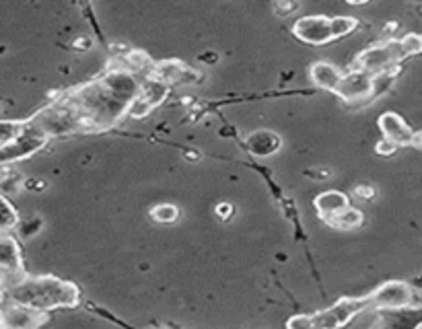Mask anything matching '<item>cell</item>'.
<instances>
[{
	"label": "cell",
	"instance_id": "cb8c5ba5",
	"mask_svg": "<svg viewBox=\"0 0 422 329\" xmlns=\"http://www.w3.org/2000/svg\"><path fill=\"white\" fill-rule=\"evenodd\" d=\"M272 8H274L277 14L288 17L290 12H297V10H299V4H297V2H274Z\"/></svg>",
	"mask_w": 422,
	"mask_h": 329
},
{
	"label": "cell",
	"instance_id": "277c9868",
	"mask_svg": "<svg viewBox=\"0 0 422 329\" xmlns=\"http://www.w3.org/2000/svg\"><path fill=\"white\" fill-rule=\"evenodd\" d=\"M50 321V313L19 305L10 299H2L0 326L2 329H39Z\"/></svg>",
	"mask_w": 422,
	"mask_h": 329
},
{
	"label": "cell",
	"instance_id": "8fae6325",
	"mask_svg": "<svg viewBox=\"0 0 422 329\" xmlns=\"http://www.w3.org/2000/svg\"><path fill=\"white\" fill-rule=\"evenodd\" d=\"M309 76H311L315 87H319L323 91H330V93H336L342 78H344V72L338 66L330 64V62H315V64H311Z\"/></svg>",
	"mask_w": 422,
	"mask_h": 329
},
{
	"label": "cell",
	"instance_id": "5bb4252c",
	"mask_svg": "<svg viewBox=\"0 0 422 329\" xmlns=\"http://www.w3.org/2000/svg\"><path fill=\"white\" fill-rule=\"evenodd\" d=\"M381 309H375L373 305L363 309L361 313H356L344 328L340 329H379L381 323Z\"/></svg>",
	"mask_w": 422,
	"mask_h": 329
},
{
	"label": "cell",
	"instance_id": "d4e9b609",
	"mask_svg": "<svg viewBox=\"0 0 422 329\" xmlns=\"http://www.w3.org/2000/svg\"><path fill=\"white\" fill-rule=\"evenodd\" d=\"M354 193H356L361 200H363V198H365V200H373V198H375V187H373V185H356V187H354Z\"/></svg>",
	"mask_w": 422,
	"mask_h": 329
},
{
	"label": "cell",
	"instance_id": "ac0fdd59",
	"mask_svg": "<svg viewBox=\"0 0 422 329\" xmlns=\"http://www.w3.org/2000/svg\"><path fill=\"white\" fill-rule=\"evenodd\" d=\"M150 216L157 222H165V224L167 222H175L179 218V208L173 206V204H159V206H154L150 210Z\"/></svg>",
	"mask_w": 422,
	"mask_h": 329
},
{
	"label": "cell",
	"instance_id": "5b68a950",
	"mask_svg": "<svg viewBox=\"0 0 422 329\" xmlns=\"http://www.w3.org/2000/svg\"><path fill=\"white\" fill-rule=\"evenodd\" d=\"M369 299H371V305H373L375 309L396 311V309H406V307H410V305H412V299H414V293H412L410 284L400 282V280H392V282L381 284L375 293H371Z\"/></svg>",
	"mask_w": 422,
	"mask_h": 329
},
{
	"label": "cell",
	"instance_id": "7a4b0ae2",
	"mask_svg": "<svg viewBox=\"0 0 422 329\" xmlns=\"http://www.w3.org/2000/svg\"><path fill=\"white\" fill-rule=\"evenodd\" d=\"M404 58H406V54H404L402 41L400 39H388L383 43H377L373 47L361 52L354 58V68L363 70V72H369L371 76H377V74H383V72L398 70L400 68L398 64Z\"/></svg>",
	"mask_w": 422,
	"mask_h": 329
},
{
	"label": "cell",
	"instance_id": "30bf717a",
	"mask_svg": "<svg viewBox=\"0 0 422 329\" xmlns=\"http://www.w3.org/2000/svg\"><path fill=\"white\" fill-rule=\"evenodd\" d=\"M150 74L167 85H194L200 81V74L190 68L188 64L179 62V60H167V62H159L154 64V68L150 70Z\"/></svg>",
	"mask_w": 422,
	"mask_h": 329
},
{
	"label": "cell",
	"instance_id": "44dd1931",
	"mask_svg": "<svg viewBox=\"0 0 422 329\" xmlns=\"http://www.w3.org/2000/svg\"><path fill=\"white\" fill-rule=\"evenodd\" d=\"M154 109V105L150 103V101H146L144 97H137L132 103H130V107H128V114L126 116H130V118H134V120H142V118H146L150 112Z\"/></svg>",
	"mask_w": 422,
	"mask_h": 329
},
{
	"label": "cell",
	"instance_id": "e0dca14e",
	"mask_svg": "<svg viewBox=\"0 0 422 329\" xmlns=\"http://www.w3.org/2000/svg\"><path fill=\"white\" fill-rule=\"evenodd\" d=\"M356 27H359V19H354V17H332V33H334V39L344 37V35H350Z\"/></svg>",
	"mask_w": 422,
	"mask_h": 329
},
{
	"label": "cell",
	"instance_id": "4fadbf2b",
	"mask_svg": "<svg viewBox=\"0 0 422 329\" xmlns=\"http://www.w3.org/2000/svg\"><path fill=\"white\" fill-rule=\"evenodd\" d=\"M281 136H277L270 130H256L245 138V147L250 153L258 155V157H268L274 155L281 149Z\"/></svg>",
	"mask_w": 422,
	"mask_h": 329
},
{
	"label": "cell",
	"instance_id": "9a60e30c",
	"mask_svg": "<svg viewBox=\"0 0 422 329\" xmlns=\"http://www.w3.org/2000/svg\"><path fill=\"white\" fill-rule=\"evenodd\" d=\"M363 220H365L363 212H359L354 208H346L344 212L325 220V224H330L332 229H338V231H354L363 224Z\"/></svg>",
	"mask_w": 422,
	"mask_h": 329
},
{
	"label": "cell",
	"instance_id": "2e32d148",
	"mask_svg": "<svg viewBox=\"0 0 422 329\" xmlns=\"http://www.w3.org/2000/svg\"><path fill=\"white\" fill-rule=\"evenodd\" d=\"M167 91H169V85L167 83H163V81H159V78H154L152 74L142 83V89H141V97H144L146 101H150L154 107L167 97Z\"/></svg>",
	"mask_w": 422,
	"mask_h": 329
},
{
	"label": "cell",
	"instance_id": "7402d4cb",
	"mask_svg": "<svg viewBox=\"0 0 422 329\" xmlns=\"http://www.w3.org/2000/svg\"><path fill=\"white\" fill-rule=\"evenodd\" d=\"M400 41H402V47H404L406 58H408V56L422 54V35L421 33H406V35H404Z\"/></svg>",
	"mask_w": 422,
	"mask_h": 329
},
{
	"label": "cell",
	"instance_id": "52a82bcc",
	"mask_svg": "<svg viewBox=\"0 0 422 329\" xmlns=\"http://www.w3.org/2000/svg\"><path fill=\"white\" fill-rule=\"evenodd\" d=\"M292 33L297 39L309 43V45H325L334 41L332 33V19L323 14H311V17H301L292 25Z\"/></svg>",
	"mask_w": 422,
	"mask_h": 329
},
{
	"label": "cell",
	"instance_id": "8992f818",
	"mask_svg": "<svg viewBox=\"0 0 422 329\" xmlns=\"http://www.w3.org/2000/svg\"><path fill=\"white\" fill-rule=\"evenodd\" d=\"M0 266H2V290H6L8 286L17 284L19 280H23L25 268H23V259H21V249L17 239L10 233H2L0 239Z\"/></svg>",
	"mask_w": 422,
	"mask_h": 329
},
{
	"label": "cell",
	"instance_id": "4316f807",
	"mask_svg": "<svg viewBox=\"0 0 422 329\" xmlns=\"http://www.w3.org/2000/svg\"><path fill=\"white\" fill-rule=\"evenodd\" d=\"M89 45H91V41H89L87 37H79V39L74 41V47H77V50H81V47H89Z\"/></svg>",
	"mask_w": 422,
	"mask_h": 329
},
{
	"label": "cell",
	"instance_id": "603a6c76",
	"mask_svg": "<svg viewBox=\"0 0 422 329\" xmlns=\"http://www.w3.org/2000/svg\"><path fill=\"white\" fill-rule=\"evenodd\" d=\"M288 329H313V321L311 315H294L286 321Z\"/></svg>",
	"mask_w": 422,
	"mask_h": 329
},
{
	"label": "cell",
	"instance_id": "d6986e66",
	"mask_svg": "<svg viewBox=\"0 0 422 329\" xmlns=\"http://www.w3.org/2000/svg\"><path fill=\"white\" fill-rule=\"evenodd\" d=\"M0 202H2V233H8L10 229H14V226L19 224V212H17V208L8 202L6 195H2Z\"/></svg>",
	"mask_w": 422,
	"mask_h": 329
},
{
	"label": "cell",
	"instance_id": "ffe728a7",
	"mask_svg": "<svg viewBox=\"0 0 422 329\" xmlns=\"http://www.w3.org/2000/svg\"><path fill=\"white\" fill-rule=\"evenodd\" d=\"M126 64L130 66V72L132 70H146V68H154L152 66V60L148 58V54L146 52H142V50H130L128 52V56H126Z\"/></svg>",
	"mask_w": 422,
	"mask_h": 329
},
{
	"label": "cell",
	"instance_id": "484cf974",
	"mask_svg": "<svg viewBox=\"0 0 422 329\" xmlns=\"http://www.w3.org/2000/svg\"><path fill=\"white\" fill-rule=\"evenodd\" d=\"M400 147H396L394 142H390V140H381V142H377V153L379 155H394L396 151H398Z\"/></svg>",
	"mask_w": 422,
	"mask_h": 329
},
{
	"label": "cell",
	"instance_id": "3957f363",
	"mask_svg": "<svg viewBox=\"0 0 422 329\" xmlns=\"http://www.w3.org/2000/svg\"><path fill=\"white\" fill-rule=\"evenodd\" d=\"M371 307V299H342L338 301L334 307L311 315L313 321V329H340L344 328L356 313H361L363 309Z\"/></svg>",
	"mask_w": 422,
	"mask_h": 329
},
{
	"label": "cell",
	"instance_id": "83f0119b",
	"mask_svg": "<svg viewBox=\"0 0 422 329\" xmlns=\"http://www.w3.org/2000/svg\"><path fill=\"white\" fill-rule=\"evenodd\" d=\"M416 147H421V149H422V132H419V134H416Z\"/></svg>",
	"mask_w": 422,
	"mask_h": 329
},
{
	"label": "cell",
	"instance_id": "6da1fadb",
	"mask_svg": "<svg viewBox=\"0 0 422 329\" xmlns=\"http://www.w3.org/2000/svg\"><path fill=\"white\" fill-rule=\"evenodd\" d=\"M2 293L19 305L46 313L54 309H74L81 305L79 286L56 276H25Z\"/></svg>",
	"mask_w": 422,
	"mask_h": 329
},
{
	"label": "cell",
	"instance_id": "7c38bea8",
	"mask_svg": "<svg viewBox=\"0 0 422 329\" xmlns=\"http://www.w3.org/2000/svg\"><path fill=\"white\" fill-rule=\"evenodd\" d=\"M313 206H315L319 218L325 222V220L334 218L336 214L344 212L346 208H350V202L342 191H323L313 200Z\"/></svg>",
	"mask_w": 422,
	"mask_h": 329
},
{
	"label": "cell",
	"instance_id": "9c48e42d",
	"mask_svg": "<svg viewBox=\"0 0 422 329\" xmlns=\"http://www.w3.org/2000/svg\"><path fill=\"white\" fill-rule=\"evenodd\" d=\"M377 126H379L383 138L394 142L396 147H412V145H416V132H412V128L402 120V116H398L394 112H385L379 118Z\"/></svg>",
	"mask_w": 422,
	"mask_h": 329
},
{
	"label": "cell",
	"instance_id": "ba28073f",
	"mask_svg": "<svg viewBox=\"0 0 422 329\" xmlns=\"http://www.w3.org/2000/svg\"><path fill=\"white\" fill-rule=\"evenodd\" d=\"M336 95L344 101H371L375 97V83L369 72L352 68L344 74Z\"/></svg>",
	"mask_w": 422,
	"mask_h": 329
}]
</instances>
